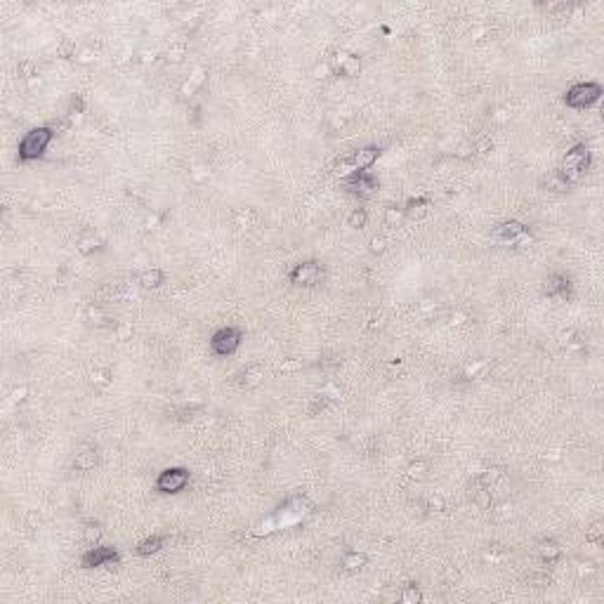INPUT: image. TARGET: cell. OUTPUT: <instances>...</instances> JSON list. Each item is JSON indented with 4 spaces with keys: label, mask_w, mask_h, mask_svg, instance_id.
<instances>
[{
    "label": "cell",
    "mask_w": 604,
    "mask_h": 604,
    "mask_svg": "<svg viewBox=\"0 0 604 604\" xmlns=\"http://www.w3.org/2000/svg\"><path fill=\"white\" fill-rule=\"evenodd\" d=\"M50 139H52V130L50 128H35V130L26 132V137L19 142V158L21 161H33L48 149Z\"/></svg>",
    "instance_id": "obj_1"
},
{
    "label": "cell",
    "mask_w": 604,
    "mask_h": 604,
    "mask_svg": "<svg viewBox=\"0 0 604 604\" xmlns=\"http://www.w3.org/2000/svg\"><path fill=\"white\" fill-rule=\"evenodd\" d=\"M599 95H602V88L597 83H578L564 95V102L574 109H583V106H590L592 102H597Z\"/></svg>",
    "instance_id": "obj_2"
},
{
    "label": "cell",
    "mask_w": 604,
    "mask_h": 604,
    "mask_svg": "<svg viewBox=\"0 0 604 604\" xmlns=\"http://www.w3.org/2000/svg\"><path fill=\"white\" fill-rule=\"evenodd\" d=\"M585 168H588V151H585V146H576V149L569 151L567 158H564L562 177L567 179V182H569V179H576Z\"/></svg>",
    "instance_id": "obj_3"
},
{
    "label": "cell",
    "mask_w": 604,
    "mask_h": 604,
    "mask_svg": "<svg viewBox=\"0 0 604 604\" xmlns=\"http://www.w3.org/2000/svg\"><path fill=\"white\" fill-rule=\"evenodd\" d=\"M241 343V335L236 328H222L217 330L213 335V340H210V345H213V350L217 352V354H222V357H226V354H232L236 347H239Z\"/></svg>",
    "instance_id": "obj_4"
},
{
    "label": "cell",
    "mask_w": 604,
    "mask_h": 604,
    "mask_svg": "<svg viewBox=\"0 0 604 604\" xmlns=\"http://www.w3.org/2000/svg\"><path fill=\"white\" fill-rule=\"evenodd\" d=\"M189 481V474L184 470H165L161 477H158V488L165 491V494H175Z\"/></svg>",
    "instance_id": "obj_5"
},
{
    "label": "cell",
    "mask_w": 604,
    "mask_h": 604,
    "mask_svg": "<svg viewBox=\"0 0 604 604\" xmlns=\"http://www.w3.org/2000/svg\"><path fill=\"white\" fill-rule=\"evenodd\" d=\"M321 276V267L316 262H305V265H297L290 274V281L293 283H302V286H312V283L319 281Z\"/></svg>",
    "instance_id": "obj_6"
},
{
    "label": "cell",
    "mask_w": 604,
    "mask_h": 604,
    "mask_svg": "<svg viewBox=\"0 0 604 604\" xmlns=\"http://www.w3.org/2000/svg\"><path fill=\"white\" fill-rule=\"evenodd\" d=\"M116 559H118V555L111 548H95L83 555V564H85V567H104V564H111V562H116Z\"/></svg>",
    "instance_id": "obj_7"
},
{
    "label": "cell",
    "mask_w": 604,
    "mask_h": 604,
    "mask_svg": "<svg viewBox=\"0 0 604 604\" xmlns=\"http://www.w3.org/2000/svg\"><path fill=\"white\" fill-rule=\"evenodd\" d=\"M378 158V149H373V146H368V149H361L359 154H354L352 156V165H354V170H364V168H368V165H373V161Z\"/></svg>",
    "instance_id": "obj_8"
},
{
    "label": "cell",
    "mask_w": 604,
    "mask_h": 604,
    "mask_svg": "<svg viewBox=\"0 0 604 604\" xmlns=\"http://www.w3.org/2000/svg\"><path fill=\"white\" fill-rule=\"evenodd\" d=\"M350 186H352V192H361V194H366L368 189H373L375 186V179L373 177H368L364 170H359L354 177L350 179Z\"/></svg>",
    "instance_id": "obj_9"
},
{
    "label": "cell",
    "mask_w": 604,
    "mask_h": 604,
    "mask_svg": "<svg viewBox=\"0 0 604 604\" xmlns=\"http://www.w3.org/2000/svg\"><path fill=\"white\" fill-rule=\"evenodd\" d=\"M97 463V453L95 451H83L76 456V463L73 465L78 467V470H90V467H95Z\"/></svg>",
    "instance_id": "obj_10"
},
{
    "label": "cell",
    "mask_w": 604,
    "mask_h": 604,
    "mask_svg": "<svg viewBox=\"0 0 604 604\" xmlns=\"http://www.w3.org/2000/svg\"><path fill=\"white\" fill-rule=\"evenodd\" d=\"M545 184H548V189H552V192H567V189H569V182L562 177V172L550 175V177L545 179Z\"/></svg>",
    "instance_id": "obj_11"
},
{
    "label": "cell",
    "mask_w": 604,
    "mask_h": 604,
    "mask_svg": "<svg viewBox=\"0 0 604 604\" xmlns=\"http://www.w3.org/2000/svg\"><path fill=\"white\" fill-rule=\"evenodd\" d=\"M564 288H569V281H567L564 276H552L548 281V286H545V293H548V295H557V293Z\"/></svg>",
    "instance_id": "obj_12"
},
{
    "label": "cell",
    "mask_w": 604,
    "mask_h": 604,
    "mask_svg": "<svg viewBox=\"0 0 604 604\" xmlns=\"http://www.w3.org/2000/svg\"><path fill=\"white\" fill-rule=\"evenodd\" d=\"M519 234H522V226L517 224V222H510V224H503L501 229L496 232V236H501V239H515Z\"/></svg>",
    "instance_id": "obj_13"
},
{
    "label": "cell",
    "mask_w": 604,
    "mask_h": 604,
    "mask_svg": "<svg viewBox=\"0 0 604 604\" xmlns=\"http://www.w3.org/2000/svg\"><path fill=\"white\" fill-rule=\"evenodd\" d=\"M161 543H163L161 538H146L144 543H139L137 552H139V555H151V552H156V550L161 548Z\"/></svg>",
    "instance_id": "obj_14"
},
{
    "label": "cell",
    "mask_w": 604,
    "mask_h": 604,
    "mask_svg": "<svg viewBox=\"0 0 604 604\" xmlns=\"http://www.w3.org/2000/svg\"><path fill=\"white\" fill-rule=\"evenodd\" d=\"M161 279H163V274H161L158 269H149V272H144V274H142V279H139V281L144 283V286H158V283H161Z\"/></svg>",
    "instance_id": "obj_15"
},
{
    "label": "cell",
    "mask_w": 604,
    "mask_h": 604,
    "mask_svg": "<svg viewBox=\"0 0 604 604\" xmlns=\"http://www.w3.org/2000/svg\"><path fill=\"white\" fill-rule=\"evenodd\" d=\"M364 562H366V557L354 552V555H350L347 559H345V567H350V569H361V567H364Z\"/></svg>",
    "instance_id": "obj_16"
},
{
    "label": "cell",
    "mask_w": 604,
    "mask_h": 604,
    "mask_svg": "<svg viewBox=\"0 0 604 604\" xmlns=\"http://www.w3.org/2000/svg\"><path fill=\"white\" fill-rule=\"evenodd\" d=\"M541 555L545 557V559H557L559 557V548L557 545H552V543H543V548H541Z\"/></svg>",
    "instance_id": "obj_17"
},
{
    "label": "cell",
    "mask_w": 604,
    "mask_h": 604,
    "mask_svg": "<svg viewBox=\"0 0 604 604\" xmlns=\"http://www.w3.org/2000/svg\"><path fill=\"white\" fill-rule=\"evenodd\" d=\"M359 69H361L359 59H347V64L343 66V73L345 76H354V73H359Z\"/></svg>",
    "instance_id": "obj_18"
},
{
    "label": "cell",
    "mask_w": 604,
    "mask_h": 604,
    "mask_svg": "<svg viewBox=\"0 0 604 604\" xmlns=\"http://www.w3.org/2000/svg\"><path fill=\"white\" fill-rule=\"evenodd\" d=\"M364 222H366V213H364V210H357V213L350 217V224L352 226H364Z\"/></svg>",
    "instance_id": "obj_19"
},
{
    "label": "cell",
    "mask_w": 604,
    "mask_h": 604,
    "mask_svg": "<svg viewBox=\"0 0 604 604\" xmlns=\"http://www.w3.org/2000/svg\"><path fill=\"white\" fill-rule=\"evenodd\" d=\"M599 536H602V524H595V526L588 531V541H599Z\"/></svg>",
    "instance_id": "obj_20"
},
{
    "label": "cell",
    "mask_w": 604,
    "mask_h": 604,
    "mask_svg": "<svg viewBox=\"0 0 604 604\" xmlns=\"http://www.w3.org/2000/svg\"><path fill=\"white\" fill-rule=\"evenodd\" d=\"M404 599H406V602H418V599H420L418 590H416V588H408V590H406V595H404Z\"/></svg>",
    "instance_id": "obj_21"
},
{
    "label": "cell",
    "mask_w": 604,
    "mask_h": 604,
    "mask_svg": "<svg viewBox=\"0 0 604 604\" xmlns=\"http://www.w3.org/2000/svg\"><path fill=\"white\" fill-rule=\"evenodd\" d=\"M85 538H88L90 543L97 541V538H99V528H97V526H88V531H85Z\"/></svg>",
    "instance_id": "obj_22"
},
{
    "label": "cell",
    "mask_w": 604,
    "mask_h": 604,
    "mask_svg": "<svg viewBox=\"0 0 604 604\" xmlns=\"http://www.w3.org/2000/svg\"><path fill=\"white\" fill-rule=\"evenodd\" d=\"M371 248L375 250V253H383V250H385V241L383 239H373L371 241Z\"/></svg>",
    "instance_id": "obj_23"
}]
</instances>
